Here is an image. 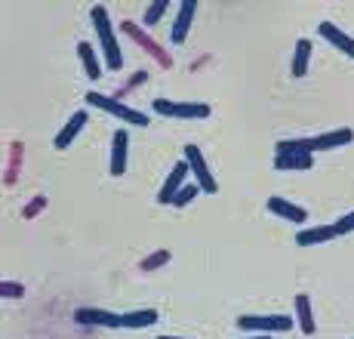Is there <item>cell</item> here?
<instances>
[{
    "instance_id": "6da1fadb",
    "label": "cell",
    "mask_w": 354,
    "mask_h": 339,
    "mask_svg": "<svg viewBox=\"0 0 354 339\" xmlns=\"http://www.w3.org/2000/svg\"><path fill=\"white\" fill-rule=\"evenodd\" d=\"M90 19H93V28H96L102 56H105V62H108V71H120V68H124V53H120V44H118V37H114V25H111V19H108V10L102 3H96L90 10Z\"/></svg>"
},
{
    "instance_id": "7a4b0ae2",
    "label": "cell",
    "mask_w": 354,
    "mask_h": 339,
    "mask_svg": "<svg viewBox=\"0 0 354 339\" xmlns=\"http://www.w3.org/2000/svg\"><path fill=\"white\" fill-rule=\"evenodd\" d=\"M274 167L277 170H311V167H315V154L308 152L305 139L277 142V148H274Z\"/></svg>"
},
{
    "instance_id": "3957f363",
    "label": "cell",
    "mask_w": 354,
    "mask_h": 339,
    "mask_svg": "<svg viewBox=\"0 0 354 339\" xmlns=\"http://www.w3.org/2000/svg\"><path fill=\"white\" fill-rule=\"evenodd\" d=\"M86 105H90V108H102V111H108L111 118L124 120V124H133V127H148V124H151V118H145L142 111L124 105L120 99L105 96V93H86Z\"/></svg>"
},
{
    "instance_id": "277c9868",
    "label": "cell",
    "mask_w": 354,
    "mask_h": 339,
    "mask_svg": "<svg viewBox=\"0 0 354 339\" xmlns=\"http://www.w3.org/2000/svg\"><path fill=\"white\" fill-rule=\"evenodd\" d=\"M237 327L243 333H283V330L292 327L290 315H241L237 318Z\"/></svg>"
},
{
    "instance_id": "5b68a950",
    "label": "cell",
    "mask_w": 354,
    "mask_h": 339,
    "mask_svg": "<svg viewBox=\"0 0 354 339\" xmlns=\"http://www.w3.org/2000/svg\"><path fill=\"white\" fill-rule=\"evenodd\" d=\"M154 111L160 118H182V120H203L209 118L207 102H173V99H154Z\"/></svg>"
},
{
    "instance_id": "8992f818",
    "label": "cell",
    "mask_w": 354,
    "mask_h": 339,
    "mask_svg": "<svg viewBox=\"0 0 354 339\" xmlns=\"http://www.w3.org/2000/svg\"><path fill=\"white\" fill-rule=\"evenodd\" d=\"M185 161H188V167H192V173H194V182L203 188V192H207V194L219 192V182H216L213 173H209L207 158H203L201 148H197V145H185Z\"/></svg>"
},
{
    "instance_id": "52a82bcc",
    "label": "cell",
    "mask_w": 354,
    "mask_h": 339,
    "mask_svg": "<svg viewBox=\"0 0 354 339\" xmlns=\"http://www.w3.org/2000/svg\"><path fill=\"white\" fill-rule=\"evenodd\" d=\"M348 142H354V130L342 127V130H330V133L315 136V139H305V145H308L311 154H317V152H330V148H342Z\"/></svg>"
},
{
    "instance_id": "ba28073f",
    "label": "cell",
    "mask_w": 354,
    "mask_h": 339,
    "mask_svg": "<svg viewBox=\"0 0 354 339\" xmlns=\"http://www.w3.org/2000/svg\"><path fill=\"white\" fill-rule=\"evenodd\" d=\"M188 173H192V167H188V161H179V164L173 167V173L167 176V182H163V188L158 192V203H173L176 194L185 188V179Z\"/></svg>"
},
{
    "instance_id": "9c48e42d",
    "label": "cell",
    "mask_w": 354,
    "mask_h": 339,
    "mask_svg": "<svg viewBox=\"0 0 354 339\" xmlns=\"http://www.w3.org/2000/svg\"><path fill=\"white\" fill-rule=\"evenodd\" d=\"M74 321L84 324V327H124L120 324V315L114 311H105V309H77L74 311Z\"/></svg>"
},
{
    "instance_id": "30bf717a",
    "label": "cell",
    "mask_w": 354,
    "mask_h": 339,
    "mask_svg": "<svg viewBox=\"0 0 354 339\" xmlns=\"http://www.w3.org/2000/svg\"><path fill=\"white\" fill-rule=\"evenodd\" d=\"M127 152H129V133L118 130L111 136V164H108V173L111 176L127 173Z\"/></svg>"
},
{
    "instance_id": "8fae6325",
    "label": "cell",
    "mask_w": 354,
    "mask_h": 339,
    "mask_svg": "<svg viewBox=\"0 0 354 339\" xmlns=\"http://www.w3.org/2000/svg\"><path fill=\"white\" fill-rule=\"evenodd\" d=\"M86 120H90V111H86V108H80V111H74V114H71V120H68V124L62 127V130H59L56 139H53V145H56L59 152H65V148L71 145L74 139H77V133L86 127Z\"/></svg>"
},
{
    "instance_id": "7c38bea8",
    "label": "cell",
    "mask_w": 354,
    "mask_h": 339,
    "mask_svg": "<svg viewBox=\"0 0 354 339\" xmlns=\"http://www.w3.org/2000/svg\"><path fill=\"white\" fill-rule=\"evenodd\" d=\"M317 34L326 40V44H333L339 53H345V56H351L354 59V37H348L339 25H333V22H321L317 25Z\"/></svg>"
},
{
    "instance_id": "4fadbf2b",
    "label": "cell",
    "mask_w": 354,
    "mask_h": 339,
    "mask_svg": "<svg viewBox=\"0 0 354 339\" xmlns=\"http://www.w3.org/2000/svg\"><path fill=\"white\" fill-rule=\"evenodd\" d=\"M194 12H197V0H182V6H179V16H176L173 31H169V40H173V44H185L188 28H192V19H194Z\"/></svg>"
},
{
    "instance_id": "5bb4252c",
    "label": "cell",
    "mask_w": 354,
    "mask_h": 339,
    "mask_svg": "<svg viewBox=\"0 0 354 339\" xmlns=\"http://www.w3.org/2000/svg\"><path fill=\"white\" fill-rule=\"evenodd\" d=\"M268 210L274 216H281V219L296 222V226H305V219H308V213H305L299 203H290L287 198H268Z\"/></svg>"
},
{
    "instance_id": "9a60e30c",
    "label": "cell",
    "mask_w": 354,
    "mask_h": 339,
    "mask_svg": "<svg viewBox=\"0 0 354 339\" xmlns=\"http://www.w3.org/2000/svg\"><path fill=\"white\" fill-rule=\"evenodd\" d=\"M120 28H124V34H129V37H136V40H139V44L145 46L148 53H151V56H158L163 68H169V65H173V59H169L167 53H163L160 46H158V44H154V40H151V37H145V34H142V28H139V25H133V22H124V25H120Z\"/></svg>"
},
{
    "instance_id": "2e32d148",
    "label": "cell",
    "mask_w": 354,
    "mask_h": 339,
    "mask_svg": "<svg viewBox=\"0 0 354 339\" xmlns=\"http://www.w3.org/2000/svg\"><path fill=\"white\" fill-rule=\"evenodd\" d=\"M158 309H139V311H127V315H120V324L129 330H145L151 327V324H158Z\"/></svg>"
},
{
    "instance_id": "e0dca14e",
    "label": "cell",
    "mask_w": 354,
    "mask_h": 339,
    "mask_svg": "<svg viewBox=\"0 0 354 339\" xmlns=\"http://www.w3.org/2000/svg\"><path fill=\"white\" fill-rule=\"evenodd\" d=\"M336 237V228L333 226H315V228H302L296 235V244L299 247H315V244H324V241H333Z\"/></svg>"
},
{
    "instance_id": "ac0fdd59",
    "label": "cell",
    "mask_w": 354,
    "mask_h": 339,
    "mask_svg": "<svg viewBox=\"0 0 354 339\" xmlns=\"http://www.w3.org/2000/svg\"><path fill=\"white\" fill-rule=\"evenodd\" d=\"M296 321H299V330H302L305 336H315L317 324H315V315H311V300L305 293L296 296Z\"/></svg>"
},
{
    "instance_id": "d6986e66",
    "label": "cell",
    "mask_w": 354,
    "mask_h": 339,
    "mask_svg": "<svg viewBox=\"0 0 354 339\" xmlns=\"http://www.w3.org/2000/svg\"><path fill=\"white\" fill-rule=\"evenodd\" d=\"M308 62H311V40L299 37L296 40V53H292V77H305Z\"/></svg>"
},
{
    "instance_id": "ffe728a7",
    "label": "cell",
    "mask_w": 354,
    "mask_h": 339,
    "mask_svg": "<svg viewBox=\"0 0 354 339\" xmlns=\"http://www.w3.org/2000/svg\"><path fill=\"white\" fill-rule=\"evenodd\" d=\"M77 56H80V62H84V68H86V77L99 80L102 77V65H99L96 53H93V46L86 44V40H80V44H77Z\"/></svg>"
},
{
    "instance_id": "44dd1931",
    "label": "cell",
    "mask_w": 354,
    "mask_h": 339,
    "mask_svg": "<svg viewBox=\"0 0 354 339\" xmlns=\"http://www.w3.org/2000/svg\"><path fill=\"white\" fill-rule=\"evenodd\" d=\"M167 6H169V0H154V3L145 10V16H142V25H145V28H154V25H158L160 19H163Z\"/></svg>"
},
{
    "instance_id": "7402d4cb",
    "label": "cell",
    "mask_w": 354,
    "mask_h": 339,
    "mask_svg": "<svg viewBox=\"0 0 354 339\" xmlns=\"http://www.w3.org/2000/svg\"><path fill=\"white\" fill-rule=\"evenodd\" d=\"M201 192H203V188L197 185V182H192V185H188V182H185V188H182V192L173 198V207H179V210H182V207H188V203H192V201H194Z\"/></svg>"
},
{
    "instance_id": "603a6c76",
    "label": "cell",
    "mask_w": 354,
    "mask_h": 339,
    "mask_svg": "<svg viewBox=\"0 0 354 339\" xmlns=\"http://www.w3.org/2000/svg\"><path fill=\"white\" fill-rule=\"evenodd\" d=\"M160 262H169V250H160V253H154V256H148V259H142V268L151 271V268H158Z\"/></svg>"
},
{
    "instance_id": "cb8c5ba5",
    "label": "cell",
    "mask_w": 354,
    "mask_h": 339,
    "mask_svg": "<svg viewBox=\"0 0 354 339\" xmlns=\"http://www.w3.org/2000/svg\"><path fill=\"white\" fill-rule=\"evenodd\" d=\"M25 293V290H22V284H10V281H3V284H0V296H3V300H10V296H12V300H19V296H22Z\"/></svg>"
},
{
    "instance_id": "d4e9b609",
    "label": "cell",
    "mask_w": 354,
    "mask_h": 339,
    "mask_svg": "<svg viewBox=\"0 0 354 339\" xmlns=\"http://www.w3.org/2000/svg\"><path fill=\"white\" fill-rule=\"evenodd\" d=\"M333 228H336V237H339V235H351V232H354V210H351L348 216H342V219H339Z\"/></svg>"
},
{
    "instance_id": "484cf974",
    "label": "cell",
    "mask_w": 354,
    "mask_h": 339,
    "mask_svg": "<svg viewBox=\"0 0 354 339\" xmlns=\"http://www.w3.org/2000/svg\"><path fill=\"white\" fill-rule=\"evenodd\" d=\"M250 339H271L268 333H256V336H250Z\"/></svg>"
},
{
    "instance_id": "4316f807",
    "label": "cell",
    "mask_w": 354,
    "mask_h": 339,
    "mask_svg": "<svg viewBox=\"0 0 354 339\" xmlns=\"http://www.w3.org/2000/svg\"><path fill=\"white\" fill-rule=\"evenodd\" d=\"M158 339H185V336H158Z\"/></svg>"
}]
</instances>
